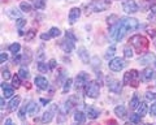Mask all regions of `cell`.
<instances>
[{
  "label": "cell",
  "instance_id": "6da1fadb",
  "mask_svg": "<svg viewBox=\"0 0 156 125\" xmlns=\"http://www.w3.org/2000/svg\"><path fill=\"white\" fill-rule=\"evenodd\" d=\"M139 80H140V74L138 73V70H135V69L128 70L124 74V84L130 85V86H133V88H136V86H138Z\"/></svg>",
  "mask_w": 156,
  "mask_h": 125
},
{
  "label": "cell",
  "instance_id": "4dcf8cb0",
  "mask_svg": "<svg viewBox=\"0 0 156 125\" xmlns=\"http://www.w3.org/2000/svg\"><path fill=\"white\" fill-rule=\"evenodd\" d=\"M124 56L126 57V59H131V57H133V50H131L129 46L124 47Z\"/></svg>",
  "mask_w": 156,
  "mask_h": 125
},
{
  "label": "cell",
  "instance_id": "83f0119b",
  "mask_svg": "<svg viewBox=\"0 0 156 125\" xmlns=\"http://www.w3.org/2000/svg\"><path fill=\"white\" fill-rule=\"evenodd\" d=\"M20 50H21V46H20V43H13V45L9 46V51L12 52L13 55H17Z\"/></svg>",
  "mask_w": 156,
  "mask_h": 125
},
{
  "label": "cell",
  "instance_id": "680465c9",
  "mask_svg": "<svg viewBox=\"0 0 156 125\" xmlns=\"http://www.w3.org/2000/svg\"><path fill=\"white\" fill-rule=\"evenodd\" d=\"M69 2H74V0H69Z\"/></svg>",
  "mask_w": 156,
  "mask_h": 125
},
{
  "label": "cell",
  "instance_id": "e0dca14e",
  "mask_svg": "<svg viewBox=\"0 0 156 125\" xmlns=\"http://www.w3.org/2000/svg\"><path fill=\"white\" fill-rule=\"evenodd\" d=\"M151 61H155V55L150 52V54H146L143 56H140L138 62H139L140 65H147V64H150Z\"/></svg>",
  "mask_w": 156,
  "mask_h": 125
},
{
  "label": "cell",
  "instance_id": "4fadbf2b",
  "mask_svg": "<svg viewBox=\"0 0 156 125\" xmlns=\"http://www.w3.org/2000/svg\"><path fill=\"white\" fill-rule=\"evenodd\" d=\"M80 16H81V9L80 8H72L70 9V12H69V23L70 25H73L78 18H80Z\"/></svg>",
  "mask_w": 156,
  "mask_h": 125
},
{
  "label": "cell",
  "instance_id": "836d02e7",
  "mask_svg": "<svg viewBox=\"0 0 156 125\" xmlns=\"http://www.w3.org/2000/svg\"><path fill=\"white\" fill-rule=\"evenodd\" d=\"M70 88H72V80L70 78H68L65 82H64V88H62V93L64 94H66L68 91L70 90Z\"/></svg>",
  "mask_w": 156,
  "mask_h": 125
},
{
  "label": "cell",
  "instance_id": "f1b7e54d",
  "mask_svg": "<svg viewBox=\"0 0 156 125\" xmlns=\"http://www.w3.org/2000/svg\"><path fill=\"white\" fill-rule=\"evenodd\" d=\"M18 76L21 77L22 80H27L29 77H30V73H29V70L26 68H21L18 70Z\"/></svg>",
  "mask_w": 156,
  "mask_h": 125
},
{
  "label": "cell",
  "instance_id": "74e56055",
  "mask_svg": "<svg viewBox=\"0 0 156 125\" xmlns=\"http://www.w3.org/2000/svg\"><path fill=\"white\" fill-rule=\"evenodd\" d=\"M116 54V47L115 46H111L108 50H107V54H105V57L107 59H109V57H112Z\"/></svg>",
  "mask_w": 156,
  "mask_h": 125
},
{
  "label": "cell",
  "instance_id": "277c9868",
  "mask_svg": "<svg viewBox=\"0 0 156 125\" xmlns=\"http://www.w3.org/2000/svg\"><path fill=\"white\" fill-rule=\"evenodd\" d=\"M120 22H121V25L126 29V31H134V30H136V29L139 27L138 20L131 18V17H122L120 20Z\"/></svg>",
  "mask_w": 156,
  "mask_h": 125
},
{
  "label": "cell",
  "instance_id": "7dc6e473",
  "mask_svg": "<svg viewBox=\"0 0 156 125\" xmlns=\"http://www.w3.org/2000/svg\"><path fill=\"white\" fill-rule=\"evenodd\" d=\"M7 60H8V55L4 54V52H2V55H0V62L3 64V62H5Z\"/></svg>",
  "mask_w": 156,
  "mask_h": 125
},
{
  "label": "cell",
  "instance_id": "5bb4252c",
  "mask_svg": "<svg viewBox=\"0 0 156 125\" xmlns=\"http://www.w3.org/2000/svg\"><path fill=\"white\" fill-rule=\"evenodd\" d=\"M125 33H126V29H125L122 25H121V22H119V25H117V27H116V33H115L113 38H115L117 42H120V41L124 38Z\"/></svg>",
  "mask_w": 156,
  "mask_h": 125
},
{
  "label": "cell",
  "instance_id": "9f6ffc18",
  "mask_svg": "<svg viewBox=\"0 0 156 125\" xmlns=\"http://www.w3.org/2000/svg\"><path fill=\"white\" fill-rule=\"evenodd\" d=\"M108 125H117V123L115 121V120H109V123H108Z\"/></svg>",
  "mask_w": 156,
  "mask_h": 125
},
{
  "label": "cell",
  "instance_id": "7bdbcfd3",
  "mask_svg": "<svg viewBox=\"0 0 156 125\" xmlns=\"http://www.w3.org/2000/svg\"><path fill=\"white\" fill-rule=\"evenodd\" d=\"M2 76H3V78L5 80V81L11 78V73H9V70H8V69H3V72H2Z\"/></svg>",
  "mask_w": 156,
  "mask_h": 125
},
{
  "label": "cell",
  "instance_id": "9a60e30c",
  "mask_svg": "<svg viewBox=\"0 0 156 125\" xmlns=\"http://www.w3.org/2000/svg\"><path fill=\"white\" fill-rule=\"evenodd\" d=\"M78 57L81 59V61L83 62V64H89L90 61V56H89V52L85 47H81V48H78Z\"/></svg>",
  "mask_w": 156,
  "mask_h": 125
},
{
  "label": "cell",
  "instance_id": "30bf717a",
  "mask_svg": "<svg viewBox=\"0 0 156 125\" xmlns=\"http://www.w3.org/2000/svg\"><path fill=\"white\" fill-rule=\"evenodd\" d=\"M122 9L126 13H135V12H138L139 8H138V4L134 0H126L122 4Z\"/></svg>",
  "mask_w": 156,
  "mask_h": 125
},
{
  "label": "cell",
  "instance_id": "681fc988",
  "mask_svg": "<svg viewBox=\"0 0 156 125\" xmlns=\"http://www.w3.org/2000/svg\"><path fill=\"white\" fill-rule=\"evenodd\" d=\"M48 65H50V69H55L56 68V60L55 59H51L50 62H48Z\"/></svg>",
  "mask_w": 156,
  "mask_h": 125
},
{
  "label": "cell",
  "instance_id": "d6986e66",
  "mask_svg": "<svg viewBox=\"0 0 156 125\" xmlns=\"http://www.w3.org/2000/svg\"><path fill=\"white\" fill-rule=\"evenodd\" d=\"M7 14L9 18H12V20H16V18H21V12L18 11L16 8H11L7 11Z\"/></svg>",
  "mask_w": 156,
  "mask_h": 125
},
{
  "label": "cell",
  "instance_id": "bcb514c9",
  "mask_svg": "<svg viewBox=\"0 0 156 125\" xmlns=\"http://www.w3.org/2000/svg\"><path fill=\"white\" fill-rule=\"evenodd\" d=\"M34 35H35V31H34V30H30V31H29L27 34H26V41H31L33 38H34Z\"/></svg>",
  "mask_w": 156,
  "mask_h": 125
},
{
  "label": "cell",
  "instance_id": "f5cc1de1",
  "mask_svg": "<svg viewBox=\"0 0 156 125\" xmlns=\"http://www.w3.org/2000/svg\"><path fill=\"white\" fill-rule=\"evenodd\" d=\"M41 103H43L44 105H47V103H50V99H44V98H41Z\"/></svg>",
  "mask_w": 156,
  "mask_h": 125
},
{
  "label": "cell",
  "instance_id": "ab89813d",
  "mask_svg": "<svg viewBox=\"0 0 156 125\" xmlns=\"http://www.w3.org/2000/svg\"><path fill=\"white\" fill-rule=\"evenodd\" d=\"M25 112H27V107H26V105H23V107L20 109V112H18V116H20V119H21V120L25 119Z\"/></svg>",
  "mask_w": 156,
  "mask_h": 125
},
{
  "label": "cell",
  "instance_id": "ac0fdd59",
  "mask_svg": "<svg viewBox=\"0 0 156 125\" xmlns=\"http://www.w3.org/2000/svg\"><path fill=\"white\" fill-rule=\"evenodd\" d=\"M13 88H14V86H11V85H8V84H2V89H3L4 97H5V98H12L13 94H14Z\"/></svg>",
  "mask_w": 156,
  "mask_h": 125
},
{
  "label": "cell",
  "instance_id": "f6af8a7d",
  "mask_svg": "<svg viewBox=\"0 0 156 125\" xmlns=\"http://www.w3.org/2000/svg\"><path fill=\"white\" fill-rule=\"evenodd\" d=\"M66 37L69 38V39L77 42V38H76V35H74V34H73V31H72V30H68V31H66Z\"/></svg>",
  "mask_w": 156,
  "mask_h": 125
},
{
  "label": "cell",
  "instance_id": "7c38bea8",
  "mask_svg": "<svg viewBox=\"0 0 156 125\" xmlns=\"http://www.w3.org/2000/svg\"><path fill=\"white\" fill-rule=\"evenodd\" d=\"M34 84L37 85V88H39L41 90H47L48 86H50V84H48L47 78H44V77L42 76H38L35 77V80H34Z\"/></svg>",
  "mask_w": 156,
  "mask_h": 125
},
{
  "label": "cell",
  "instance_id": "ba28073f",
  "mask_svg": "<svg viewBox=\"0 0 156 125\" xmlns=\"http://www.w3.org/2000/svg\"><path fill=\"white\" fill-rule=\"evenodd\" d=\"M107 82H108V89H109V91H112V93L119 94L121 91L120 81H117L116 78H113V77H108V78H107Z\"/></svg>",
  "mask_w": 156,
  "mask_h": 125
},
{
  "label": "cell",
  "instance_id": "8992f818",
  "mask_svg": "<svg viewBox=\"0 0 156 125\" xmlns=\"http://www.w3.org/2000/svg\"><path fill=\"white\" fill-rule=\"evenodd\" d=\"M108 66L112 72H120L125 68V61L121 57H115L108 62Z\"/></svg>",
  "mask_w": 156,
  "mask_h": 125
},
{
  "label": "cell",
  "instance_id": "f35d334b",
  "mask_svg": "<svg viewBox=\"0 0 156 125\" xmlns=\"http://www.w3.org/2000/svg\"><path fill=\"white\" fill-rule=\"evenodd\" d=\"M20 80H21V77H20L18 74L13 77V81H12V82H13V86H14L16 89L20 88V85H21V84H20Z\"/></svg>",
  "mask_w": 156,
  "mask_h": 125
},
{
  "label": "cell",
  "instance_id": "b9f144b4",
  "mask_svg": "<svg viewBox=\"0 0 156 125\" xmlns=\"http://www.w3.org/2000/svg\"><path fill=\"white\" fill-rule=\"evenodd\" d=\"M146 99L147 100H156V94L148 91V93H146Z\"/></svg>",
  "mask_w": 156,
  "mask_h": 125
},
{
  "label": "cell",
  "instance_id": "60d3db41",
  "mask_svg": "<svg viewBox=\"0 0 156 125\" xmlns=\"http://www.w3.org/2000/svg\"><path fill=\"white\" fill-rule=\"evenodd\" d=\"M37 57H38L39 61H43V60H44V52H43V47H41V48H39L38 54H37Z\"/></svg>",
  "mask_w": 156,
  "mask_h": 125
},
{
  "label": "cell",
  "instance_id": "d6a6232c",
  "mask_svg": "<svg viewBox=\"0 0 156 125\" xmlns=\"http://www.w3.org/2000/svg\"><path fill=\"white\" fill-rule=\"evenodd\" d=\"M20 8H21L22 12H25V13H27V12L31 11V5H30L29 3H26V2H22L21 4H20Z\"/></svg>",
  "mask_w": 156,
  "mask_h": 125
},
{
  "label": "cell",
  "instance_id": "db71d44e",
  "mask_svg": "<svg viewBox=\"0 0 156 125\" xmlns=\"http://www.w3.org/2000/svg\"><path fill=\"white\" fill-rule=\"evenodd\" d=\"M151 13H152V14H156V4H154V5L151 7Z\"/></svg>",
  "mask_w": 156,
  "mask_h": 125
},
{
  "label": "cell",
  "instance_id": "cb8c5ba5",
  "mask_svg": "<svg viewBox=\"0 0 156 125\" xmlns=\"http://www.w3.org/2000/svg\"><path fill=\"white\" fill-rule=\"evenodd\" d=\"M115 113L120 119H122V117H125V115H126V108L124 107V105H117V107L115 108Z\"/></svg>",
  "mask_w": 156,
  "mask_h": 125
},
{
  "label": "cell",
  "instance_id": "603a6c76",
  "mask_svg": "<svg viewBox=\"0 0 156 125\" xmlns=\"http://www.w3.org/2000/svg\"><path fill=\"white\" fill-rule=\"evenodd\" d=\"M20 102H21V98L20 97H16L11 100V103H9V111H16L20 105Z\"/></svg>",
  "mask_w": 156,
  "mask_h": 125
},
{
  "label": "cell",
  "instance_id": "11a10c76",
  "mask_svg": "<svg viewBox=\"0 0 156 125\" xmlns=\"http://www.w3.org/2000/svg\"><path fill=\"white\" fill-rule=\"evenodd\" d=\"M4 125H13L12 120H11V119H7V120H5V123H4Z\"/></svg>",
  "mask_w": 156,
  "mask_h": 125
},
{
  "label": "cell",
  "instance_id": "5b68a950",
  "mask_svg": "<svg viewBox=\"0 0 156 125\" xmlns=\"http://www.w3.org/2000/svg\"><path fill=\"white\" fill-rule=\"evenodd\" d=\"M56 111H57V105H56V104H51L50 108H48L47 111L43 113V116H42V119H41L42 123H43V124H50V123L52 121L53 116H55Z\"/></svg>",
  "mask_w": 156,
  "mask_h": 125
},
{
  "label": "cell",
  "instance_id": "e575fe53",
  "mask_svg": "<svg viewBox=\"0 0 156 125\" xmlns=\"http://www.w3.org/2000/svg\"><path fill=\"white\" fill-rule=\"evenodd\" d=\"M46 5V0H34V7L37 9H43Z\"/></svg>",
  "mask_w": 156,
  "mask_h": 125
},
{
  "label": "cell",
  "instance_id": "ee69618b",
  "mask_svg": "<svg viewBox=\"0 0 156 125\" xmlns=\"http://www.w3.org/2000/svg\"><path fill=\"white\" fill-rule=\"evenodd\" d=\"M26 25V20H23V18H18V21H17V27L21 30L22 26H25Z\"/></svg>",
  "mask_w": 156,
  "mask_h": 125
},
{
  "label": "cell",
  "instance_id": "c3c4849f",
  "mask_svg": "<svg viewBox=\"0 0 156 125\" xmlns=\"http://www.w3.org/2000/svg\"><path fill=\"white\" fill-rule=\"evenodd\" d=\"M150 113L152 115V116H156V103H154L152 105H151V108H150Z\"/></svg>",
  "mask_w": 156,
  "mask_h": 125
},
{
  "label": "cell",
  "instance_id": "7a4b0ae2",
  "mask_svg": "<svg viewBox=\"0 0 156 125\" xmlns=\"http://www.w3.org/2000/svg\"><path fill=\"white\" fill-rule=\"evenodd\" d=\"M130 43L139 51V54L142 51H144L146 48H147V46H148V41L146 39L143 35H133L130 38Z\"/></svg>",
  "mask_w": 156,
  "mask_h": 125
},
{
  "label": "cell",
  "instance_id": "8fae6325",
  "mask_svg": "<svg viewBox=\"0 0 156 125\" xmlns=\"http://www.w3.org/2000/svg\"><path fill=\"white\" fill-rule=\"evenodd\" d=\"M60 47L62 48V51H64V52L69 54V52H72L73 50H74V41H72L68 37H65V39L60 43Z\"/></svg>",
  "mask_w": 156,
  "mask_h": 125
},
{
  "label": "cell",
  "instance_id": "3957f363",
  "mask_svg": "<svg viewBox=\"0 0 156 125\" xmlns=\"http://www.w3.org/2000/svg\"><path fill=\"white\" fill-rule=\"evenodd\" d=\"M99 91H100V88L95 81H89L85 85V93L89 98H98L99 97Z\"/></svg>",
  "mask_w": 156,
  "mask_h": 125
},
{
  "label": "cell",
  "instance_id": "44dd1931",
  "mask_svg": "<svg viewBox=\"0 0 156 125\" xmlns=\"http://www.w3.org/2000/svg\"><path fill=\"white\" fill-rule=\"evenodd\" d=\"M73 117H74V123H77V124H83L85 120H86V115L82 112V111H77Z\"/></svg>",
  "mask_w": 156,
  "mask_h": 125
},
{
  "label": "cell",
  "instance_id": "d590c367",
  "mask_svg": "<svg viewBox=\"0 0 156 125\" xmlns=\"http://www.w3.org/2000/svg\"><path fill=\"white\" fill-rule=\"evenodd\" d=\"M116 20H117V16H116V14H112V16H109L108 18H107V21H108V23H109L111 26H115V25H117V23L120 22V20H119V22H117Z\"/></svg>",
  "mask_w": 156,
  "mask_h": 125
},
{
  "label": "cell",
  "instance_id": "9c48e42d",
  "mask_svg": "<svg viewBox=\"0 0 156 125\" xmlns=\"http://www.w3.org/2000/svg\"><path fill=\"white\" fill-rule=\"evenodd\" d=\"M107 7H108V3H105L104 0H94L90 4V8L94 12H103L107 9Z\"/></svg>",
  "mask_w": 156,
  "mask_h": 125
},
{
  "label": "cell",
  "instance_id": "6f0895ef",
  "mask_svg": "<svg viewBox=\"0 0 156 125\" xmlns=\"http://www.w3.org/2000/svg\"><path fill=\"white\" fill-rule=\"evenodd\" d=\"M0 103H2V108L4 107V98H2V100H0Z\"/></svg>",
  "mask_w": 156,
  "mask_h": 125
},
{
  "label": "cell",
  "instance_id": "4316f807",
  "mask_svg": "<svg viewBox=\"0 0 156 125\" xmlns=\"http://www.w3.org/2000/svg\"><path fill=\"white\" fill-rule=\"evenodd\" d=\"M139 104H140V102H139V99H138V95H136V94H134L133 99L130 100V108L136 109V108H138V105H139Z\"/></svg>",
  "mask_w": 156,
  "mask_h": 125
},
{
  "label": "cell",
  "instance_id": "8d00e7d4",
  "mask_svg": "<svg viewBox=\"0 0 156 125\" xmlns=\"http://www.w3.org/2000/svg\"><path fill=\"white\" fill-rule=\"evenodd\" d=\"M140 119H142V116L140 115H131L130 116V123H133V124H139L140 123Z\"/></svg>",
  "mask_w": 156,
  "mask_h": 125
},
{
  "label": "cell",
  "instance_id": "d4e9b609",
  "mask_svg": "<svg viewBox=\"0 0 156 125\" xmlns=\"http://www.w3.org/2000/svg\"><path fill=\"white\" fill-rule=\"evenodd\" d=\"M138 115H140V116H144L146 113H147V104H146L144 102H140V104L138 105Z\"/></svg>",
  "mask_w": 156,
  "mask_h": 125
},
{
  "label": "cell",
  "instance_id": "ffe728a7",
  "mask_svg": "<svg viewBox=\"0 0 156 125\" xmlns=\"http://www.w3.org/2000/svg\"><path fill=\"white\" fill-rule=\"evenodd\" d=\"M87 116H89V119H96L98 116H99V113H100V111L98 108H95V107H87Z\"/></svg>",
  "mask_w": 156,
  "mask_h": 125
},
{
  "label": "cell",
  "instance_id": "91938a15",
  "mask_svg": "<svg viewBox=\"0 0 156 125\" xmlns=\"http://www.w3.org/2000/svg\"><path fill=\"white\" fill-rule=\"evenodd\" d=\"M155 65H156V61H155Z\"/></svg>",
  "mask_w": 156,
  "mask_h": 125
},
{
  "label": "cell",
  "instance_id": "f907efd6",
  "mask_svg": "<svg viewBox=\"0 0 156 125\" xmlns=\"http://www.w3.org/2000/svg\"><path fill=\"white\" fill-rule=\"evenodd\" d=\"M22 61V59H21V56H20V55H14V57H13V62H14V64H20V62H21Z\"/></svg>",
  "mask_w": 156,
  "mask_h": 125
},
{
  "label": "cell",
  "instance_id": "52a82bcc",
  "mask_svg": "<svg viewBox=\"0 0 156 125\" xmlns=\"http://www.w3.org/2000/svg\"><path fill=\"white\" fill-rule=\"evenodd\" d=\"M87 82H89V73H86V72H80L78 76L76 77V89L80 90L82 86H85Z\"/></svg>",
  "mask_w": 156,
  "mask_h": 125
},
{
  "label": "cell",
  "instance_id": "7402d4cb",
  "mask_svg": "<svg viewBox=\"0 0 156 125\" xmlns=\"http://www.w3.org/2000/svg\"><path fill=\"white\" fill-rule=\"evenodd\" d=\"M38 111H39V105H38L37 103L31 102L30 104L27 105V113L30 115V116H34V115H37Z\"/></svg>",
  "mask_w": 156,
  "mask_h": 125
},
{
  "label": "cell",
  "instance_id": "f546056e",
  "mask_svg": "<svg viewBox=\"0 0 156 125\" xmlns=\"http://www.w3.org/2000/svg\"><path fill=\"white\" fill-rule=\"evenodd\" d=\"M31 61V52H30V50H26L25 48V55H23V57H22V62H25V64H29V62Z\"/></svg>",
  "mask_w": 156,
  "mask_h": 125
},
{
  "label": "cell",
  "instance_id": "816d5d0a",
  "mask_svg": "<svg viewBox=\"0 0 156 125\" xmlns=\"http://www.w3.org/2000/svg\"><path fill=\"white\" fill-rule=\"evenodd\" d=\"M50 38H52L50 35V33H47V34H41V39H43V41H48Z\"/></svg>",
  "mask_w": 156,
  "mask_h": 125
},
{
  "label": "cell",
  "instance_id": "2e32d148",
  "mask_svg": "<svg viewBox=\"0 0 156 125\" xmlns=\"http://www.w3.org/2000/svg\"><path fill=\"white\" fill-rule=\"evenodd\" d=\"M140 78H142V81H144V82H148V81L154 78V70L151 68L143 69V72H140Z\"/></svg>",
  "mask_w": 156,
  "mask_h": 125
},
{
  "label": "cell",
  "instance_id": "1f68e13d",
  "mask_svg": "<svg viewBox=\"0 0 156 125\" xmlns=\"http://www.w3.org/2000/svg\"><path fill=\"white\" fill-rule=\"evenodd\" d=\"M48 33H50V35H51L52 38H57L58 35L61 34V31H60V29H58V27H51Z\"/></svg>",
  "mask_w": 156,
  "mask_h": 125
},
{
  "label": "cell",
  "instance_id": "484cf974",
  "mask_svg": "<svg viewBox=\"0 0 156 125\" xmlns=\"http://www.w3.org/2000/svg\"><path fill=\"white\" fill-rule=\"evenodd\" d=\"M48 69H50V65H47L46 62H43V61L38 62V70L41 72V73H47Z\"/></svg>",
  "mask_w": 156,
  "mask_h": 125
}]
</instances>
